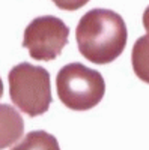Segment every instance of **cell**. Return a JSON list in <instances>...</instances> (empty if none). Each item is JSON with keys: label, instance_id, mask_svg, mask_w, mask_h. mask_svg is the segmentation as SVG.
I'll return each instance as SVG.
<instances>
[{"label": "cell", "instance_id": "cell-4", "mask_svg": "<svg viewBox=\"0 0 149 150\" xmlns=\"http://www.w3.org/2000/svg\"><path fill=\"white\" fill-rule=\"evenodd\" d=\"M69 27L57 17H38L24 30L23 47L35 60H54L68 44Z\"/></svg>", "mask_w": 149, "mask_h": 150}, {"label": "cell", "instance_id": "cell-3", "mask_svg": "<svg viewBox=\"0 0 149 150\" xmlns=\"http://www.w3.org/2000/svg\"><path fill=\"white\" fill-rule=\"evenodd\" d=\"M56 89L65 107L86 111L101 102L106 93V81L98 71L74 62L57 72Z\"/></svg>", "mask_w": 149, "mask_h": 150}, {"label": "cell", "instance_id": "cell-6", "mask_svg": "<svg viewBox=\"0 0 149 150\" xmlns=\"http://www.w3.org/2000/svg\"><path fill=\"white\" fill-rule=\"evenodd\" d=\"M131 62L135 75L149 84V33L135 41L131 53Z\"/></svg>", "mask_w": 149, "mask_h": 150}, {"label": "cell", "instance_id": "cell-2", "mask_svg": "<svg viewBox=\"0 0 149 150\" xmlns=\"http://www.w3.org/2000/svg\"><path fill=\"white\" fill-rule=\"evenodd\" d=\"M8 80L11 101L24 114L36 117L50 108L53 98L47 69L23 62L9 71Z\"/></svg>", "mask_w": 149, "mask_h": 150}, {"label": "cell", "instance_id": "cell-10", "mask_svg": "<svg viewBox=\"0 0 149 150\" xmlns=\"http://www.w3.org/2000/svg\"><path fill=\"white\" fill-rule=\"evenodd\" d=\"M3 96V83H2V78H0V99Z\"/></svg>", "mask_w": 149, "mask_h": 150}, {"label": "cell", "instance_id": "cell-7", "mask_svg": "<svg viewBox=\"0 0 149 150\" xmlns=\"http://www.w3.org/2000/svg\"><path fill=\"white\" fill-rule=\"evenodd\" d=\"M11 150H60L56 137L45 131H32Z\"/></svg>", "mask_w": 149, "mask_h": 150}, {"label": "cell", "instance_id": "cell-9", "mask_svg": "<svg viewBox=\"0 0 149 150\" xmlns=\"http://www.w3.org/2000/svg\"><path fill=\"white\" fill-rule=\"evenodd\" d=\"M143 26L149 32V6L145 9V14H143Z\"/></svg>", "mask_w": 149, "mask_h": 150}, {"label": "cell", "instance_id": "cell-8", "mask_svg": "<svg viewBox=\"0 0 149 150\" xmlns=\"http://www.w3.org/2000/svg\"><path fill=\"white\" fill-rule=\"evenodd\" d=\"M51 2L63 11H77L81 6H84L89 0H51Z\"/></svg>", "mask_w": 149, "mask_h": 150}, {"label": "cell", "instance_id": "cell-5", "mask_svg": "<svg viewBox=\"0 0 149 150\" xmlns=\"http://www.w3.org/2000/svg\"><path fill=\"white\" fill-rule=\"evenodd\" d=\"M24 132L20 112L8 104H0V150L17 143Z\"/></svg>", "mask_w": 149, "mask_h": 150}, {"label": "cell", "instance_id": "cell-1", "mask_svg": "<svg viewBox=\"0 0 149 150\" xmlns=\"http://www.w3.org/2000/svg\"><path fill=\"white\" fill-rule=\"evenodd\" d=\"M76 38L83 57L95 65H107L125 50L128 33L125 21L119 14L96 8L81 17Z\"/></svg>", "mask_w": 149, "mask_h": 150}]
</instances>
